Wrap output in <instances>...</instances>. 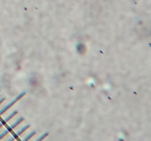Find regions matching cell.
Wrapping results in <instances>:
<instances>
[{
  "label": "cell",
  "mask_w": 151,
  "mask_h": 141,
  "mask_svg": "<svg viewBox=\"0 0 151 141\" xmlns=\"http://www.w3.org/2000/svg\"><path fill=\"white\" fill-rule=\"evenodd\" d=\"M25 120V118H24V117H21V118H18L17 120H16V121L13 123V124H11L10 126H8V127L7 128V129L6 130H5L2 133V134H0V140H2V138H4V137H5L6 135H7V134H8L9 132H11V131H13V129H14L17 126L19 125L20 124H21V122L23 121V120Z\"/></svg>",
  "instance_id": "cell-1"
},
{
  "label": "cell",
  "mask_w": 151,
  "mask_h": 141,
  "mask_svg": "<svg viewBox=\"0 0 151 141\" xmlns=\"http://www.w3.org/2000/svg\"><path fill=\"white\" fill-rule=\"evenodd\" d=\"M25 94H26V92H25V91H23V92H21V93L19 94V95H18V96H16V98H15L14 99L12 100V101H11V102L9 103V104H7V105H6V106L2 108V110H0V116H1V115H2V114L5 113V112L7 111V110H8V109H10V108H11V107L13 106V105H14L15 103H16L18 101H19V100L21 99V98H22L23 96H25Z\"/></svg>",
  "instance_id": "cell-2"
},
{
  "label": "cell",
  "mask_w": 151,
  "mask_h": 141,
  "mask_svg": "<svg viewBox=\"0 0 151 141\" xmlns=\"http://www.w3.org/2000/svg\"><path fill=\"white\" fill-rule=\"evenodd\" d=\"M29 127H30V125H29V124H27V125H25V126H23V127L21 128V129H20V130H19L17 132L15 133L14 135H13V137L12 138H11V139H9V141L13 140H14V139H16V138H17L18 137H19V136L21 135V134H22V133L24 132H25V131H26L27 129H28Z\"/></svg>",
  "instance_id": "cell-3"
},
{
  "label": "cell",
  "mask_w": 151,
  "mask_h": 141,
  "mask_svg": "<svg viewBox=\"0 0 151 141\" xmlns=\"http://www.w3.org/2000/svg\"><path fill=\"white\" fill-rule=\"evenodd\" d=\"M17 113H18V111H17V110H15V111L12 112V113H11L10 114V115H7V116L3 120L5 122V123H7V122H8L9 120H11V119H12L13 118V117L15 116V115H17Z\"/></svg>",
  "instance_id": "cell-4"
},
{
  "label": "cell",
  "mask_w": 151,
  "mask_h": 141,
  "mask_svg": "<svg viewBox=\"0 0 151 141\" xmlns=\"http://www.w3.org/2000/svg\"><path fill=\"white\" fill-rule=\"evenodd\" d=\"M36 134V132H35V131H33V132H31L30 133V134H28V135L27 136H26V137H25V138H24V140H30V138H32V137H33L34 135H35V134Z\"/></svg>",
  "instance_id": "cell-5"
},
{
  "label": "cell",
  "mask_w": 151,
  "mask_h": 141,
  "mask_svg": "<svg viewBox=\"0 0 151 141\" xmlns=\"http://www.w3.org/2000/svg\"><path fill=\"white\" fill-rule=\"evenodd\" d=\"M48 134H49V132H45V133H44V134H43L42 135L40 136V137H39V138H37V139H36V140H37V141L41 140H43V139H44V138H45L46 137H47V136L48 135Z\"/></svg>",
  "instance_id": "cell-6"
},
{
  "label": "cell",
  "mask_w": 151,
  "mask_h": 141,
  "mask_svg": "<svg viewBox=\"0 0 151 141\" xmlns=\"http://www.w3.org/2000/svg\"><path fill=\"white\" fill-rule=\"evenodd\" d=\"M5 97L2 98V99H0V104H1V103H2V102H3V101H5Z\"/></svg>",
  "instance_id": "cell-7"
},
{
  "label": "cell",
  "mask_w": 151,
  "mask_h": 141,
  "mask_svg": "<svg viewBox=\"0 0 151 141\" xmlns=\"http://www.w3.org/2000/svg\"><path fill=\"white\" fill-rule=\"evenodd\" d=\"M2 126H3V124H2V123L1 122V123H0V128L2 127Z\"/></svg>",
  "instance_id": "cell-8"
}]
</instances>
